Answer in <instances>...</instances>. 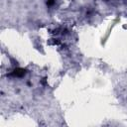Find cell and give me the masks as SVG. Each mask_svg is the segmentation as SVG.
Segmentation results:
<instances>
[{"label":"cell","instance_id":"cell-1","mask_svg":"<svg viewBox=\"0 0 127 127\" xmlns=\"http://www.w3.org/2000/svg\"><path fill=\"white\" fill-rule=\"evenodd\" d=\"M26 72H27V71H26V69L21 68V67H18V68L14 69V70L12 71L11 75L16 76V77H22V76H24V75L26 74Z\"/></svg>","mask_w":127,"mask_h":127},{"label":"cell","instance_id":"cell-2","mask_svg":"<svg viewBox=\"0 0 127 127\" xmlns=\"http://www.w3.org/2000/svg\"><path fill=\"white\" fill-rule=\"evenodd\" d=\"M54 3H55V0H48L47 5L48 6H52V5H54Z\"/></svg>","mask_w":127,"mask_h":127}]
</instances>
